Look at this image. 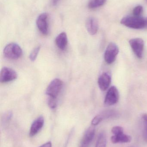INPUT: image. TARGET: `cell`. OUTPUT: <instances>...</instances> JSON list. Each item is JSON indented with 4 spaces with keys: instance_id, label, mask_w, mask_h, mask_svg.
<instances>
[{
    "instance_id": "5b68a950",
    "label": "cell",
    "mask_w": 147,
    "mask_h": 147,
    "mask_svg": "<svg viewBox=\"0 0 147 147\" xmlns=\"http://www.w3.org/2000/svg\"><path fill=\"white\" fill-rule=\"evenodd\" d=\"M129 43L135 56L139 59L142 58L144 51V40L140 38H135L130 40Z\"/></svg>"
},
{
    "instance_id": "277c9868",
    "label": "cell",
    "mask_w": 147,
    "mask_h": 147,
    "mask_svg": "<svg viewBox=\"0 0 147 147\" xmlns=\"http://www.w3.org/2000/svg\"><path fill=\"white\" fill-rule=\"evenodd\" d=\"M119 51V48L116 44L112 42L110 43L104 53V58L106 63L108 64L113 63L115 61Z\"/></svg>"
},
{
    "instance_id": "e0dca14e",
    "label": "cell",
    "mask_w": 147,
    "mask_h": 147,
    "mask_svg": "<svg viewBox=\"0 0 147 147\" xmlns=\"http://www.w3.org/2000/svg\"><path fill=\"white\" fill-rule=\"evenodd\" d=\"M143 124V137L144 140L147 142V114H144L142 116Z\"/></svg>"
},
{
    "instance_id": "7402d4cb",
    "label": "cell",
    "mask_w": 147,
    "mask_h": 147,
    "mask_svg": "<svg viewBox=\"0 0 147 147\" xmlns=\"http://www.w3.org/2000/svg\"><path fill=\"white\" fill-rule=\"evenodd\" d=\"M13 116V113L11 111H9L6 112L3 117V123H7L9 121Z\"/></svg>"
},
{
    "instance_id": "44dd1931",
    "label": "cell",
    "mask_w": 147,
    "mask_h": 147,
    "mask_svg": "<svg viewBox=\"0 0 147 147\" xmlns=\"http://www.w3.org/2000/svg\"><path fill=\"white\" fill-rule=\"evenodd\" d=\"M103 119L104 118L102 115H98L96 116L91 121V125L94 126H96L98 125L102 121Z\"/></svg>"
},
{
    "instance_id": "d6986e66",
    "label": "cell",
    "mask_w": 147,
    "mask_h": 147,
    "mask_svg": "<svg viewBox=\"0 0 147 147\" xmlns=\"http://www.w3.org/2000/svg\"><path fill=\"white\" fill-rule=\"evenodd\" d=\"M143 11V7L141 5L136 6L133 9V14L134 16H140Z\"/></svg>"
},
{
    "instance_id": "484cf974",
    "label": "cell",
    "mask_w": 147,
    "mask_h": 147,
    "mask_svg": "<svg viewBox=\"0 0 147 147\" xmlns=\"http://www.w3.org/2000/svg\"><path fill=\"white\" fill-rule=\"evenodd\" d=\"M146 28L147 27V17L146 18Z\"/></svg>"
},
{
    "instance_id": "9c48e42d",
    "label": "cell",
    "mask_w": 147,
    "mask_h": 147,
    "mask_svg": "<svg viewBox=\"0 0 147 147\" xmlns=\"http://www.w3.org/2000/svg\"><path fill=\"white\" fill-rule=\"evenodd\" d=\"M48 16L47 13H42L39 15L36 20V25L38 29L44 35L48 33Z\"/></svg>"
},
{
    "instance_id": "8fae6325",
    "label": "cell",
    "mask_w": 147,
    "mask_h": 147,
    "mask_svg": "<svg viewBox=\"0 0 147 147\" xmlns=\"http://www.w3.org/2000/svg\"><path fill=\"white\" fill-rule=\"evenodd\" d=\"M111 82V77L109 74L103 73L98 78V85L100 90H106L109 87Z\"/></svg>"
},
{
    "instance_id": "ac0fdd59",
    "label": "cell",
    "mask_w": 147,
    "mask_h": 147,
    "mask_svg": "<svg viewBox=\"0 0 147 147\" xmlns=\"http://www.w3.org/2000/svg\"><path fill=\"white\" fill-rule=\"evenodd\" d=\"M40 48V47H37L31 52L30 55H29V59L31 61H33V62L35 61V59L37 58V56L39 52Z\"/></svg>"
},
{
    "instance_id": "8992f818",
    "label": "cell",
    "mask_w": 147,
    "mask_h": 147,
    "mask_svg": "<svg viewBox=\"0 0 147 147\" xmlns=\"http://www.w3.org/2000/svg\"><path fill=\"white\" fill-rule=\"evenodd\" d=\"M119 98L118 90L114 86H111L107 92L104 99V104L106 106H111L116 104Z\"/></svg>"
},
{
    "instance_id": "4fadbf2b",
    "label": "cell",
    "mask_w": 147,
    "mask_h": 147,
    "mask_svg": "<svg viewBox=\"0 0 147 147\" xmlns=\"http://www.w3.org/2000/svg\"><path fill=\"white\" fill-rule=\"evenodd\" d=\"M132 140V137L130 136L125 134L124 133L114 135L111 137V142L114 144L118 143H129Z\"/></svg>"
},
{
    "instance_id": "7a4b0ae2",
    "label": "cell",
    "mask_w": 147,
    "mask_h": 147,
    "mask_svg": "<svg viewBox=\"0 0 147 147\" xmlns=\"http://www.w3.org/2000/svg\"><path fill=\"white\" fill-rule=\"evenodd\" d=\"M5 57L10 59L20 58L22 54V51L20 46L16 43H10L7 45L3 51Z\"/></svg>"
},
{
    "instance_id": "83f0119b",
    "label": "cell",
    "mask_w": 147,
    "mask_h": 147,
    "mask_svg": "<svg viewBox=\"0 0 147 147\" xmlns=\"http://www.w3.org/2000/svg\"><path fill=\"white\" fill-rule=\"evenodd\" d=\"M146 1L147 2V0H146Z\"/></svg>"
},
{
    "instance_id": "5bb4252c",
    "label": "cell",
    "mask_w": 147,
    "mask_h": 147,
    "mask_svg": "<svg viewBox=\"0 0 147 147\" xmlns=\"http://www.w3.org/2000/svg\"><path fill=\"white\" fill-rule=\"evenodd\" d=\"M57 47L61 50H64L67 46L68 39L66 33L63 32L60 34L55 39Z\"/></svg>"
},
{
    "instance_id": "9a60e30c",
    "label": "cell",
    "mask_w": 147,
    "mask_h": 147,
    "mask_svg": "<svg viewBox=\"0 0 147 147\" xmlns=\"http://www.w3.org/2000/svg\"><path fill=\"white\" fill-rule=\"evenodd\" d=\"M107 141L106 134L104 132H102L98 136L96 147H106Z\"/></svg>"
},
{
    "instance_id": "d4e9b609",
    "label": "cell",
    "mask_w": 147,
    "mask_h": 147,
    "mask_svg": "<svg viewBox=\"0 0 147 147\" xmlns=\"http://www.w3.org/2000/svg\"><path fill=\"white\" fill-rule=\"evenodd\" d=\"M60 0H51L52 3L54 6H56Z\"/></svg>"
},
{
    "instance_id": "7c38bea8",
    "label": "cell",
    "mask_w": 147,
    "mask_h": 147,
    "mask_svg": "<svg viewBox=\"0 0 147 147\" xmlns=\"http://www.w3.org/2000/svg\"><path fill=\"white\" fill-rule=\"evenodd\" d=\"M86 28L87 31L91 35H95L97 33L98 29V23L95 17H89L86 22Z\"/></svg>"
},
{
    "instance_id": "30bf717a",
    "label": "cell",
    "mask_w": 147,
    "mask_h": 147,
    "mask_svg": "<svg viewBox=\"0 0 147 147\" xmlns=\"http://www.w3.org/2000/svg\"><path fill=\"white\" fill-rule=\"evenodd\" d=\"M44 124V118L41 116L36 119L32 123L29 131L30 137L36 135L40 130L42 129Z\"/></svg>"
},
{
    "instance_id": "3957f363",
    "label": "cell",
    "mask_w": 147,
    "mask_h": 147,
    "mask_svg": "<svg viewBox=\"0 0 147 147\" xmlns=\"http://www.w3.org/2000/svg\"><path fill=\"white\" fill-rule=\"evenodd\" d=\"M63 86V82L59 79L53 80L47 86L46 94L50 97L57 98Z\"/></svg>"
},
{
    "instance_id": "cb8c5ba5",
    "label": "cell",
    "mask_w": 147,
    "mask_h": 147,
    "mask_svg": "<svg viewBox=\"0 0 147 147\" xmlns=\"http://www.w3.org/2000/svg\"><path fill=\"white\" fill-rule=\"evenodd\" d=\"M39 147H52L51 143V142H47Z\"/></svg>"
},
{
    "instance_id": "603a6c76",
    "label": "cell",
    "mask_w": 147,
    "mask_h": 147,
    "mask_svg": "<svg viewBox=\"0 0 147 147\" xmlns=\"http://www.w3.org/2000/svg\"><path fill=\"white\" fill-rule=\"evenodd\" d=\"M111 132L114 135L118 134L123 133V129L120 126H116L112 128Z\"/></svg>"
},
{
    "instance_id": "ba28073f",
    "label": "cell",
    "mask_w": 147,
    "mask_h": 147,
    "mask_svg": "<svg viewBox=\"0 0 147 147\" xmlns=\"http://www.w3.org/2000/svg\"><path fill=\"white\" fill-rule=\"evenodd\" d=\"M96 132L95 126L90 127L85 131L79 147H89L94 139Z\"/></svg>"
},
{
    "instance_id": "2e32d148",
    "label": "cell",
    "mask_w": 147,
    "mask_h": 147,
    "mask_svg": "<svg viewBox=\"0 0 147 147\" xmlns=\"http://www.w3.org/2000/svg\"><path fill=\"white\" fill-rule=\"evenodd\" d=\"M107 0H89L88 7L90 9L96 8L103 6L106 3Z\"/></svg>"
},
{
    "instance_id": "4316f807",
    "label": "cell",
    "mask_w": 147,
    "mask_h": 147,
    "mask_svg": "<svg viewBox=\"0 0 147 147\" xmlns=\"http://www.w3.org/2000/svg\"><path fill=\"white\" fill-rule=\"evenodd\" d=\"M133 147V146H132V147Z\"/></svg>"
},
{
    "instance_id": "6da1fadb",
    "label": "cell",
    "mask_w": 147,
    "mask_h": 147,
    "mask_svg": "<svg viewBox=\"0 0 147 147\" xmlns=\"http://www.w3.org/2000/svg\"><path fill=\"white\" fill-rule=\"evenodd\" d=\"M121 24L133 29H140L146 28V18L141 16H127L121 21Z\"/></svg>"
},
{
    "instance_id": "52a82bcc",
    "label": "cell",
    "mask_w": 147,
    "mask_h": 147,
    "mask_svg": "<svg viewBox=\"0 0 147 147\" xmlns=\"http://www.w3.org/2000/svg\"><path fill=\"white\" fill-rule=\"evenodd\" d=\"M17 77V73L13 69L8 67H3L0 73V81L5 83L14 80Z\"/></svg>"
},
{
    "instance_id": "ffe728a7",
    "label": "cell",
    "mask_w": 147,
    "mask_h": 147,
    "mask_svg": "<svg viewBox=\"0 0 147 147\" xmlns=\"http://www.w3.org/2000/svg\"><path fill=\"white\" fill-rule=\"evenodd\" d=\"M48 106L51 109H55L57 107V101L56 98L48 97L47 101Z\"/></svg>"
}]
</instances>
